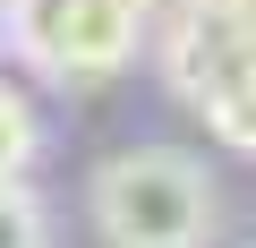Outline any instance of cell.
<instances>
[{
    "mask_svg": "<svg viewBox=\"0 0 256 248\" xmlns=\"http://www.w3.org/2000/svg\"><path fill=\"white\" fill-rule=\"evenodd\" d=\"M86 214H94L102 248H214L222 188L180 146H128V154H111L94 171Z\"/></svg>",
    "mask_w": 256,
    "mask_h": 248,
    "instance_id": "6da1fadb",
    "label": "cell"
},
{
    "mask_svg": "<svg viewBox=\"0 0 256 248\" xmlns=\"http://www.w3.org/2000/svg\"><path fill=\"white\" fill-rule=\"evenodd\" d=\"M9 52L60 86H102L137 60L154 0H0Z\"/></svg>",
    "mask_w": 256,
    "mask_h": 248,
    "instance_id": "7a4b0ae2",
    "label": "cell"
},
{
    "mask_svg": "<svg viewBox=\"0 0 256 248\" xmlns=\"http://www.w3.org/2000/svg\"><path fill=\"white\" fill-rule=\"evenodd\" d=\"M256 77V18L239 0H180V26H171V86L205 111L214 94Z\"/></svg>",
    "mask_w": 256,
    "mask_h": 248,
    "instance_id": "3957f363",
    "label": "cell"
},
{
    "mask_svg": "<svg viewBox=\"0 0 256 248\" xmlns=\"http://www.w3.org/2000/svg\"><path fill=\"white\" fill-rule=\"evenodd\" d=\"M0 248H43V205L18 180H0Z\"/></svg>",
    "mask_w": 256,
    "mask_h": 248,
    "instance_id": "277c9868",
    "label": "cell"
},
{
    "mask_svg": "<svg viewBox=\"0 0 256 248\" xmlns=\"http://www.w3.org/2000/svg\"><path fill=\"white\" fill-rule=\"evenodd\" d=\"M26 154H34V120H26V103H18L9 86H0V180H18Z\"/></svg>",
    "mask_w": 256,
    "mask_h": 248,
    "instance_id": "5b68a950",
    "label": "cell"
},
{
    "mask_svg": "<svg viewBox=\"0 0 256 248\" xmlns=\"http://www.w3.org/2000/svg\"><path fill=\"white\" fill-rule=\"evenodd\" d=\"M0 35H9V26H0Z\"/></svg>",
    "mask_w": 256,
    "mask_h": 248,
    "instance_id": "8992f818",
    "label": "cell"
}]
</instances>
